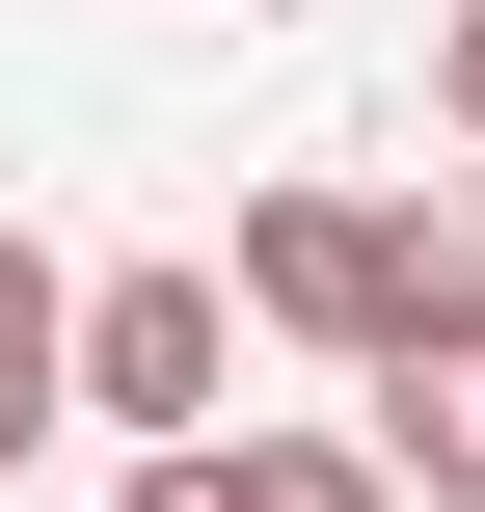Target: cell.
<instances>
[{
	"label": "cell",
	"instance_id": "1",
	"mask_svg": "<svg viewBox=\"0 0 485 512\" xmlns=\"http://www.w3.org/2000/svg\"><path fill=\"white\" fill-rule=\"evenodd\" d=\"M243 324H297V351L378 378V351H405V216H378V189H270V216H243Z\"/></svg>",
	"mask_w": 485,
	"mask_h": 512
},
{
	"label": "cell",
	"instance_id": "2",
	"mask_svg": "<svg viewBox=\"0 0 485 512\" xmlns=\"http://www.w3.org/2000/svg\"><path fill=\"white\" fill-rule=\"evenodd\" d=\"M81 405L135 459H216V270H81Z\"/></svg>",
	"mask_w": 485,
	"mask_h": 512
},
{
	"label": "cell",
	"instance_id": "3",
	"mask_svg": "<svg viewBox=\"0 0 485 512\" xmlns=\"http://www.w3.org/2000/svg\"><path fill=\"white\" fill-rule=\"evenodd\" d=\"M351 459H378V486H405V512H485V351H405Z\"/></svg>",
	"mask_w": 485,
	"mask_h": 512
},
{
	"label": "cell",
	"instance_id": "4",
	"mask_svg": "<svg viewBox=\"0 0 485 512\" xmlns=\"http://www.w3.org/2000/svg\"><path fill=\"white\" fill-rule=\"evenodd\" d=\"M54 405H81V270H54L27 216H0V459H27Z\"/></svg>",
	"mask_w": 485,
	"mask_h": 512
},
{
	"label": "cell",
	"instance_id": "5",
	"mask_svg": "<svg viewBox=\"0 0 485 512\" xmlns=\"http://www.w3.org/2000/svg\"><path fill=\"white\" fill-rule=\"evenodd\" d=\"M216 512H405L351 432H216Z\"/></svg>",
	"mask_w": 485,
	"mask_h": 512
},
{
	"label": "cell",
	"instance_id": "6",
	"mask_svg": "<svg viewBox=\"0 0 485 512\" xmlns=\"http://www.w3.org/2000/svg\"><path fill=\"white\" fill-rule=\"evenodd\" d=\"M108 512H216V459H135V486H108Z\"/></svg>",
	"mask_w": 485,
	"mask_h": 512
},
{
	"label": "cell",
	"instance_id": "7",
	"mask_svg": "<svg viewBox=\"0 0 485 512\" xmlns=\"http://www.w3.org/2000/svg\"><path fill=\"white\" fill-rule=\"evenodd\" d=\"M432 108H459V162H485V0H459V81H432Z\"/></svg>",
	"mask_w": 485,
	"mask_h": 512
}]
</instances>
